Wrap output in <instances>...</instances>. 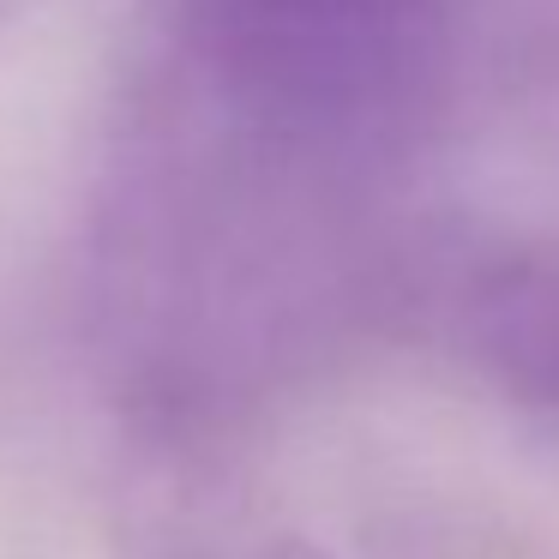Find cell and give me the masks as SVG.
Masks as SVG:
<instances>
[{
	"mask_svg": "<svg viewBox=\"0 0 559 559\" xmlns=\"http://www.w3.org/2000/svg\"><path fill=\"white\" fill-rule=\"evenodd\" d=\"M451 0H181V103L367 193L451 79Z\"/></svg>",
	"mask_w": 559,
	"mask_h": 559,
	"instance_id": "6da1fadb",
	"label": "cell"
},
{
	"mask_svg": "<svg viewBox=\"0 0 559 559\" xmlns=\"http://www.w3.org/2000/svg\"><path fill=\"white\" fill-rule=\"evenodd\" d=\"M457 331L481 373L559 427V247H511L463 277Z\"/></svg>",
	"mask_w": 559,
	"mask_h": 559,
	"instance_id": "7a4b0ae2",
	"label": "cell"
},
{
	"mask_svg": "<svg viewBox=\"0 0 559 559\" xmlns=\"http://www.w3.org/2000/svg\"><path fill=\"white\" fill-rule=\"evenodd\" d=\"M289 559H331V554H319V547H307V542H295V554Z\"/></svg>",
	"mask_w": 559,
	"mask_h": 559,
	"instance_id": "3957f363",
	"label": "cell"
},
{
	"mask_svg": "<svg viewBox=\"0 0 559 559\" xmlns=\"http://www.w3.org/2000/svg\"><path fill=\"white\" fill-rule=\"evenodd\" d=\"M0 13H7V0H0Z\"/></svg>",
	"mask_w": 559,
	"mask_h": 559,
	"instance_id": "277c9868",
	"label": "cell"
}]
</instances>
